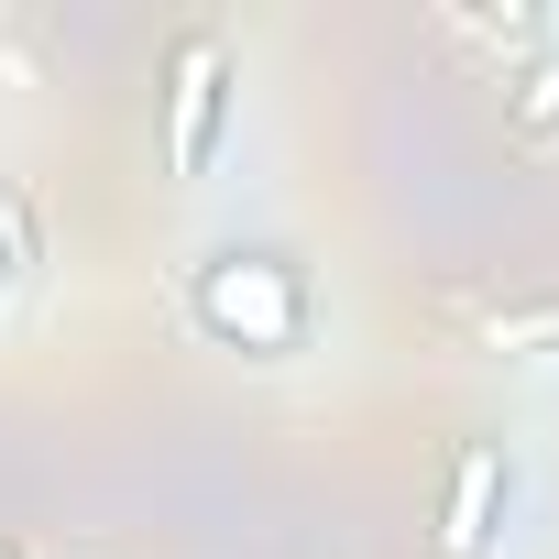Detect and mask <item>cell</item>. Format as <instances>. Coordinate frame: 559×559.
<instances>
[{"label":"cell","mask_w":559,"mask_h":559,"mask_svg":"<svg viewBox=\"0 0 559 559\" xmlns=\"http://www.w3.org/2000/svg\"><path fill=\"white\" fill-rule=\"evenodd\" d=\"M198 330L252 352V362H286L308 352V286H297V263H274V252H209L198 263V286H187Z\"/></svg>","instance_id":"cell-1"},{"label":"cell","mask_w":559,"mask_h":559,"mask_svg":"<svg viewBox=\"0 0 559 559\" xmlns=\"http://www.w3.org/2000/svg\"><path fill=\"white\" fill-rule=\"evenodd\" d=\"M165 88H176V99H165V165H176V176H209L219 121H230V56H219V34H187Z\"/></svg>","instance_id":"cell-2"},{"label":"cell","mask_w":559,"mask_h":559,"mask_svg":"<svg viewBox=\"0 0 559 559\" xmlns=\"http://www.w3.org/2000/svg\"><path fill=\"white\" fill-rule=\"evenodd\" d=\"M504 504H515V472H504V450H493V439H472V450L450 461V504H439V559H483V548L504 537Z\"/></svg>","instance_id":"cell-3"},{"label":"cell","mask_w":559,"mask_h":559,"mask_svg":"<svg viewBox=\"0 0 559 559\" xmlns=\"http://www.w3.org/2000/svg\"><path fill=\"white\" fill-rule=\"evenodd\" d=\"M515 121H526V132H559V56H537V67L515 78Z\"/></svg>","instance_id":"cell-4"},{"label":"cell","mask_w":559,"mask_h":559,"mask_svg":"<svg viewBox=\"0 0 559 559\" xmlns=\"http://www.w3.org/2000/svg\"><path fill=\"white\" fill-rule=\"evenodd\" d=\"M0 559H23V548H0Z\"/></svg>","instance_id":"cell-5"},{"label":"cell","mask_w":559,"mask_h":559,"mask_svg":"<svg viewBox=\"0 0 559 559\" xmlns=\"http://www.w3.org/2000/svg\"><path fill=\"white\" fill-rule=\"evenodd\" d=\"M0 274H12V263H0Z\"/></svg>","instance_id":"cell-6"}]
</instances>
